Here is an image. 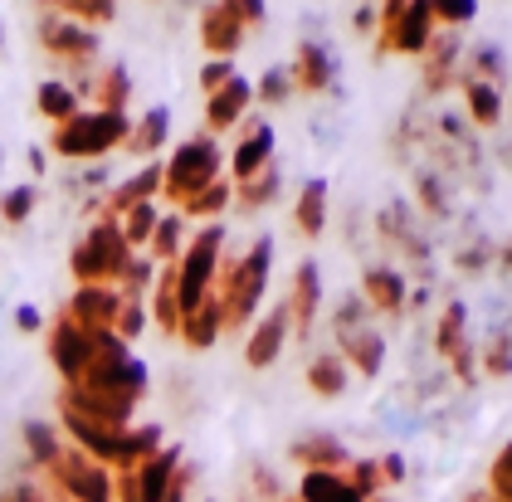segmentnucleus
I'll use <instances>...</instances> for the list:
<instances>
[{"label": "nucleus", "mask_w": 512, "mask_h": 502, "mask_svg": "<svg viewBox=\"0 0 512 502\" xmlns=\"http://www.w3.org/2000/svg\"><path fill=\"white\" fill-rule=\"evenodd\" d=\"M147 249H152V264H176L181 259V249H186V220L181 215H161L152 239H147Z\"/></svg>", "instance_id": "obj_32"}, {"label": "nucleus", "mask_w": 512, "mask_h": 502, "mask_svg": "<svg viewBox=\"0 0 512 502\" xmlns=\"http://www.w3.org/2000/svg\"><path fill=\"white\" fill-rule=\"evenodd\" d=\"M235 152L225 156V171H230V186L239 181H254V176H264L269 166H278L274 152H278V132L269 117H249V122H239L235 127Z\"/></svg>", "instance_id": "obj_10"}, {"label": "nucleus", "mask_w": 512, "mask_h": 502, "mask_svg": "<svg viewBox=\"0 0 512 502\" xmlns=\"http://www.w3.org/2000/svg\"><path fill=\"white\" fill-rule=\"evenodd\" d=\"M176 337H181L191 351H210L220 337H225V312H220V303H215V293H210L196 312L181 317V332H176Z\"/></svg>", "instance_id": "obj_22"}, {"label": "nucleus", "mask_w": 512, "mask_h": 502, "mask_svg": "<svg viewBox=\"0 0 512 502\" xmlns=\"http://www.w3.org/2000/svg\"><path fill=\"white\" fill-rule=\"evenodd\" d=\"M230 200H235V186H230V176H220L215 186H205L200 195H191L176 215H181V220H210V225H220V215L230 210Z\"/></svg>", "instance_id": "obj_28"}, {"label": "nucleus", "mask_w": 512, "mask_h": 502, "mask_svg": "<svg viewBox=\"0 0 512 502\" xmlns=\"http://www.w3.org/2000/svg\"><path fill=\"white\" fill-rule=\"evenodd\" d=\"M434 356L444 366V376H454L464 390L478 386V342H473V322L469 308L459 298H449L439 308V322H434Z\"/></svg>", "instance_id": "obj_6"}, {"label": "nucleus", "mask_w": 512, "mask_h": 502, "mask_svg": "<svg viewBox=\"0 0 512 502\" xmlns=\"http://www.w3.org/2000/svg\"><path fill=\"white\" fill-rule=\"evenodd\" d=\"M376 468H381V488H400L405 483V454H381Z\"/></svg>", "instance_id": "obj_44"}, {"label": "nucleus", "mask_w": 512, "mask_h": 502, "mask_svg": "<svg viewBox=\"0 0 512 502\" xmlns=\"http://www.w3.org/2000/svg\"><path fill=\"white\" fill-rule=\"evenodd\" d=\"M498 269L512 273V239H508V244H498Z\"/></svg>", "instance_id": "obj_48"}, {"label": "nucleus", "mask_w": 512, "mask_h": 502, "mask_svg": "<svg viewBox=\"0 0 512 502\" xmlns=\"http://www.w3.org/2000/svg\"><path fill=\"white\" fill-rule=\"evenodd\" d=\"M293 342V322H288V308H283V298H278L269 312H259L254 317V327L244 332V366L249 371H269L278 356L288 351Z\"/></svg>", "instance_id": "obj_14"}, {"label": "nucleus", "mask_w": 512, "mask_h": 502, "mask_svg": "<svg viewBox=\"0 0 512 502\" xmlns=\"http://www.w3.org/2000/svg\"><path fill=\"white\" fill-rule=\"evenodd\" d=\"M371 230H376V239H381V249H386V254L405 259V269L430 283L434 244L420 234V225H415V215H410V205H405V200L381 205V215H376V225H371ZM410 273H405V278H410Z\"/></svg>", "instance_id": "obj_8"}, {"label": "nucleus", "mask_w": 512, "mask_h": 502, "mask_svg": "<svg viewBox=\"0 0 512 502\" xmlns=\"http://www.w3.org/2000/svg\"><path fill=\"white\" fill-rule=\"evenodd\" d=\"M176 464H181V449H176V444H171V449L161 444L152 459L132 464V468H137V488H142V502H161V493H166V483H171Z\"/></svg>", "instance_id": "obj_26"}, {"label": "nucleus", "mask_w": 512, "mask_h": 502, "mask_svg": "<svg viewBox=\"0 0 512 502\" xmlns=\"http://www.w3.org/2000/svg\"><path fill=\"white\" fill-rule=\"evenodd\" d=\"M64 483L79 502H113V478L103 473L98 464H74L64 468Z\"/></svg>", "instance_id": "obj_30"}, {"label": "nucleus", "mask_w": 512, "mask_h": 502, "mask_svg": "<svg viewBox=\"0 0 512 502\" xmlns=\"http://www.w3.org/2000/svg\"><path fill=\"white\" fill-rule=\"evenodd\" d=\"M166 137H171V113H166V108H152V113L127 132V147L137 156H157L161 147H166Z\"/></svg>", "instance_id": "obj_33"}, {"label": "nucleus", "mask_w": 512, "mask_h": 502, "mask_svg": "<svg viewBox=\"0 0 512 502\" xmlns=\"http://www.w3.org/2000/svg\"><path fill=\"white\" fill-rule=\"evenodd\" d=\"M127 259H132V249H127V239H122L118 225H98V230L83 239L79 254H74V269H79L83 283L108 288V278H122Z\"/></svg>", "instance_id": "obj_11"}, {"label": "nucleus", "mask_w": 512, "mask_h": 502, "mask_svg": "<svg viewBox=\"0 0 512 502\" xmlns=\"http://www.w3.org/2000/svg\"><path fill=\"white\" fill-rule=\"evenodd\" d=\"M113 327H118V342L137 337V332L147 327V308H142V303H122V312H118V322H113Z\"/></svg>", "instance_id": "obj_43"}, {"label": "nucleus", "mask_w": 512, "mask_h": 502, "mask_svg": "<svg viewBox=\"0 0 512 502\" xmlns=\"http://www.w3.org/2000/svg\"><path fill=\"white\" fill-rule=\"evenodd\" d=\"M459 502H488V493H483V488H469V493H464Z\"/></svg>", "instance_id": "obj_50"}, {"label": "nucleus", "mask_w": 512, "mask_h": 502, "mask_svg": "<svg viewBox=\"0 0 512 502\" xmlns=\"http://www.w3.org/2000/svg\"><path fill=\"white\" fill-rule=\"evenodd\" d=\"M298 502H361L356 488L342 473H303L298 478Z\"/></svg>", "instance_id": "obj_29"}, {"label": "nucleus", "mask_w": 512, "mask_h": 502, "mask_svg": "<svg viewBox=\"0 0 512 502\" xmlns=\"http://www.w3.org/2000/svg\"><path fill=\"white\" fill-rule=\"evenodd\" d=\"M157 220H161L157 205H132V210L122 215V225H118L122 239H127V249H132V244H147L152 230H157Z\"/></svg>", "instance_id": "obj_35"}, {"label": "nucleus", "mask_w": 512, "mask_h": 502, "mask_svg": "<svg viewBox=\"0 0 512 502\" xmlns=\"http://www.w3.org/2000/svg\"><path fill=\"white\" fill-rule=\"evenodd\" d=\"M283 308H288V322H293V337L298 342H308L317 327V317H322V273H317L313 259H303L293 278H288V293H283Z\"/></svg>", "instance_id": "obj_16"}, {"label": "nucleus", "mask_w": 512, "mask_h": 502, "mask_svg": "<svg viewBox=\"0 0 512 502\" xmlns=\"http://www.w3.org/2000/svg\"><path fill=\"white\" fill-rule=\"evenodd\" d=\"M332 186H327V176H308L303 181V191L293 200V225L303 230V239H322L327 234V215H332Z\"/></svg>", "instance_id": "obj_20"}, {"label": "nucleus", "mask_w": 512, "mask_h": 502, "mask_svg": "<svg viewBox=\"0 0 512 502\" xmlns=\"http://www.w3.org/2000/svg\"><path fill=\"white\" fill-rule=\"evenodd\" d=\"M342 478L356 488V498L361 502H371L376 493H381V468H376V459H356L352 454V464L342 468Z\"/></svg>", "instance_id": "obj_37"}, {"label": "nucleus", "mask_w": 512, "mask_h": 502, "mask_svg": "<svg viewBox=\"0 0 512 502\" xmlns=\"http://www.w3.org/2000/svg\"><path fill=\"white\" fill-rule=\"evenodd\" d=\"M283 69L293 78V93H332L337 74H342V64H337V54H332L327 39H298L293 44V59Z\"/></svg>", "instance_id": "obj_13"}, {"label": "nucleus", "mask_w": 512, "mask_h": 502, "mask_svg": "<svg viewBox=\"0 0 512 502\" xmlns=\"http://www.w3.org/2000/svg\"><path fill=\"white\" fill-rule=\"evenodd\" d=\"M283 502H298V498H283Z\"/></svg>", "instance_id": "obj_51"}, {"label": "nucleus", "mask_w": 512, "mask_h": 502, "mask_svg": "<svg viewBox=\"0 0 512 502\" xmlns=\"http://www.w3.org/2000/svg\"><path fill=\"white\" fill-rule=\"evenodd\" d=\"M288 459L303 468V473H342V468L352 464V449H347V439L332 434V429H303V434L288 444Z\"/></svg>", "instance_id": "obj_17"}, {"label": "nucleus", "mask_w": 512, "mask_h": 502, "mask_svg": "<svg viewBox=\"0 0 512 502\" xmlns=\"http://www.w3.org/2000/svg\"><path fill=\"white\" fill-rule=\"evenodd\" d=\"M327 327H332V351L347 361V371L352 376H366V381H376L381 371H386V332L371 322V312L366 303L352 293H342L332 312H327Z\"/></svg>", "instance_id": "obj_2"}, {"label": "nucleus", "mask_w": 512, "mask_h": 502, "mask_svg": "<svg viewBox=\"0 0 512 502\" xmlns=\"http://www.w3.org/2000/svg\"><path fill=\"white\" fill-rule=\"evenodd\" d=\"M25 210H30V191H15L5 200V215H25Z\"/></svg>", "instance_id": "obj_47"}, {"label": "nucleus", "mask_w": 512, "mask_h": 502, "mask_svg": "<svg viewBox=\"0 0 512 502\" xmlns=\"http://www.w3.org/2000/svg\"><path fill=\"white\" fill-rule=\"evenodd\" d=\"M254 108V78H230L220 93L205 98V137H220V132H235L239 122Z\"/></svg>", "instance_id": "obj_18"}, {"label": "nucleus", "mask_w": 512, "mask_h": 502, "mask_svg": "<svg viewBox=\"0 0 512 502\" xmlns=\"http://www.w3.org/2000/svg\"><path fill=\"white\" fill-rule=\"evenodd\" d=\"M454 88L464 93V122H469L473 132H493V127H503V117H508V98H503V88L478 83V78H459Z\"/></svg>", "instance_id": "obj_19"}, {"label": "nucleus", "mask_w": 512, "mask_h": 502, "mask_svg": "<svg viewBox=\"0 0 512 502\" xmlns=\"http://www.w3.org/2000/svg\"><path fill=\"white\" fill-rule=\"evenodd\" d=\"M293 98V78L283 64H269L264 74L254 78V103H264V108H283Z\"/></svg>", "instance_id": "obj_34"}, {"label": "nucleus", "mask_w": 512, "mask_h": 502, "mask_svg": "<svg viewBox=\"0 0 512 502\" xmlns=\"http://www.w3.org/2000/svg\"><path fill=\"white\" fill-rule=\"evenodd\" d=\"M127 132H132V122L122 113H74L54 142L64 156H103L118 142H127Z\"/></svg>", "instance_id": "obj_9"}, {"label": "nucleus", "mask_w": 512, "mask_h": 502, "mask_svg": "<svg viewBox=\"0 0 512 502\" xmlns=\"http://www.w3.org/2000/svg\"><path fill=\"white\" fill-rule=\"evenodd\" d=\"M40 108L49 117H64V122H69V117H74V93H69V88H59V83H44L40 88Z\"/></svg>", "instance_id": "obj_40"}, {"label": "nucleus", "mask_w": 512, "mask_h": 502, "mask_svg": "<svg viewBox=\"0 0 512 502\" xmlns=\"http://www.w3.org/2000/svg\"><path fill=\"white\" fill-rule=\"evenodd\" d=\"M303 381H308V390H313L317 400H342L347 386H352V371H347V361H342L337 351L327 347V351H313Z\"/></svg>", "instance_id": "obj_21"}, {"label": "nucleus", "mask_w": 512, "mask_h": 502, "mask_svg": "<svg viewBox=\"0 0 512 502\" xmlns=\"http://www.w3.org/2000/svg\"><path fill=\"white\" fill-rule=\"evenodd\" d=\"M269 278H274V239L269 234H259L244 254H235V249L220 254L215 303L225 312V332H249L254 327V312L264 308Z\"/></svg>", "instance_id": "obj_1"}, {"label": "nucleus", "mask_w": 512, "mask_h": 502, "mask_svg": "<svg viewBox=\"0 0 512 502\" xmlns=\"http://www.w3.org/2000/svg\"><path fill=\"white\" fill-rule=\"evenodd\" d=\"M356 298L366 303V312H381L386 322H400L405 317V298H410V278L395 264H361Z\"/></svg>", "instance_id": "obj_15"}, {"label": "nucleus", "mask_w": 512, "mask_h": 502, "mask_svg": "<svg viewBox=\"0 0 512 502\" xmlns=\"http://www.w3.org/2000/svg\"><path fill=\"white\" fill-rule=\"evenodd\" d=\"M249 478H254V498L249 502H283V488H278V473L269 464H249Z\"/></svg>", "instance_id": "obj_38"}, {"label": "nucleus", "mask_w": 512, "mask_h": 502, "mask_svg": "<svg viewBox=\"0 0 512 502\" xmlns=\"http://www.w3.org/2000/svg\"><path fill=\"white\" fill-rule=\"evenodd\" d=\"M225 239H230L225 225H205L200 234L186 239V249H181V259H176V303H181V317L196 312L200 303L215 293V273H220Z\"/></svg>", "instance_id": "obj_4"}, {"label": "nucleus", "mask_w": 512, "mask_h": 502, "mask_svg": "<svg viewBox=\"0 0 512 502\" xmlns=\"http://www.w3.org/2000/svg\"><path fill=\"white\" fill-rule=\"evenodd\" d=\"M269 20V10L259 0H220L200 10V44L210 59H235L244 49L249 30H259Z\"/></svg>", "instance_id": "obj_7"}, {"label": "nucleus", "mask_w": 512, "mask_h": 502, "mask_svg": "<svg viewBox=\"0 0 512 502\" xmlns=\"http://www.w3.org/2000/svg\"><path fill=\"white\" fill-rule=\"evenodd\" d=\"M352 30L356 35H376V10H366V5L352 10Z\"/></svg>", "instance_id": "obj_46"}, {"label": "nucleus", "mask_w": 512, "mask_h": 502, "mask_svg": "<svg viewBox=\"0 0 512 502\" xmlns=\"http://www.w3.org/2000/svg\"><path fill=\"white\" fill-rule=\"evenodd\" d=\"M230 78H239L235 59H205V69H200V88H205V98H210V93H220Z\"/></svg>", "instance_id": "obj_39"}, {"label": "nucleus", "mask_w": 512, "mask_h": 502, "mask_svg": "<svg viewBox=\"0 0 512 502\" xmlns=\"http://www.w3.org/2000/svg\"><path fill=\"white\" fill-rule=\"evenodd\" d=\"M459 78H478V83H493V88H508V54H503V44H493V39H483V44H469L464 49V69Z\"/></svg>", "instance_id": "obj_23"}, {"label": "nucleus", "mask_w": 512, "mask_h": 502, "mask_svg": "<svg viewBox=\"0 0 512 502\" xmlns=\"http://www.w3.org/2000/svg\"><path fill=\"white\" fill-rule=\"evenodd\" d=\"M278 191H283V171L278 166H269L264 176H254V181H239L235 186V200H230V210H239V215H264L269 205L278 200Z\"/></svg>", "instance_id": "obj_25"}, {"label": "nucleus", "mask_w": 512, "mask_h": 502, "mask_svg": "<svg viewBox=\"0 0 512 502\" xmlns=\"http://www.w3.org/2000/svg\"><path fill=\"white\" fill-rule=\"evenodd\" d=\"M239 502H249V498H239Z\"/></svg>", "instance_id": "obj_52"}, {"label": "nucleus", "mask_w": 512, "mask_h": 502, "mask_svg": "<svg viewBox=\"0 0 512 502\" xmlns=\"http://www.w3.org/2000/svg\"><path fill=\"white\" fill-rule=\"evenodd\" d=\"M220 176H225V152H220V142L205 137V132H196V137H186L176 152L161 161V195L181 210L191 195H200L205 186H215Z\"/></svg>", "instance_id": "obj_3"}, {"label": "nucleus", "mask_w": 512, "mask_h": 502, "mask_svg": "<svg viewBox=\"0 0 512 502\" xmlns=\"http://www.w3.org/2000/svg\"><path fill=\"white\" fill-rule=\"evenodd\" d=\"M488 502H512V439L493 454V468H488Z\"/></svg>", "instance_id": "obj_36"}, {"label": "nucleus", "mask_w": 512, "mask_h": 502, "mask_svg": "<svg viewBox=\"0 0 512 502\" xmlns=\"http://www.w3.org/2000/svg\"><path fill=\"white\" fill-rule=\"evenodd\" d=\"M498 166H503V171H512V142H503V147H498Z\"/></svg>", "instance_id": "obj_49"}, {"label": "nucleus", "mask_w": 512, "mask_h": 502, "mask_svg": "<svg viewBox=\"0 0 512 502\" xmlns=\"http://www.w3.org/2000/svg\"><path fill=\"white\" fill-rule=\"evenodd\" d=\"M191 488H196V464H176V473H171V483H166L161 502H186L191 498Z\"/></svg>", "instance_id": "obj_42"}, {"label": "nucleus", "mask_w": 512, "mask_h": 502, "mask_svg": "<svg viewBox=\"0 0 512 502\" xmlns=\"http://www.w3.org/2000/svg\"><path fill=\"white\" fill-rule=\"evenodd\" d=\"M478 376L483 381H508L512 376V332L498 327L483 347H478Z\"/></svg>", "instance_id": "obj_31"}, {"label": "nucleus", "mask_w": 512, "mask_h": 502, "mask_svg": "<svg viewBox=\"0 0 512 502\" xmlns=\"http://www.w3.org/2000/svg\"><path fill=\"white\" fill-rule=\"evenodd\" d=\"M30 444H35L40 459H54V439H49V429L44 425H30Z\"/></svg>", "instance_id": "obj_45"}, {"label": "nucleus", "mask_w": 512, "mask_h": 502, "mask_svg": "<svg viewBox=\"0 0 512 502\" xmlns=\"http://www.w3.org/2000/svg\"><path fill=\"white\" fill-rule=\"evenodd\" d=\"M434 39V15L430 0H391L381 15H376V54L381 59H420L425 44Z\"/></svg>", "instance_id": "obj_5"}, {"label": "nucleus", "mask_w": 512, "mask_h": 502, "mask_svg": "<svg viewBox=\"0 0 512 502\" xmlns=\"http://www.w3.org/2000/svg\"><path fill=\"white\" fill-rule=\"evenodd\" d=\"M449 264H454V273H464V278H478V273H488L493 264H498V244H493L488 234L469 230L464 234V244L449 254Z\"/></svg>", "instance_id": "obj_27"}, {"label": "nucleus", "mask_w": 512, "mask_h": 502, "mask_svg": "<svg viewBox=\"0 0 512 502\" xmlns=\"http://www.w3.org/2000/svg\"><path fill=\"white\" fill-rule=\"evenodd\" d=\"M415 195H420V210L430 220H454V181L434 166H420L415 171Z\"/></svg>", "instance_id": "obj_24"}, {"label": "nucleus", "mask_w": 512, "mask_h": 502, "mask_svg": "<svg viewBox=\"0 0 512 502\" xmlns=\"http://www.w3.org/2000/svg\"><path fill=\"white\" fill-rule=\"evenodd\" d=\"M430 15H434V30H464L478 10H473V5H444V0H439V5H430Z\"/></svg>", "instance_id": "obj_41"}, {"label": "nucleus", "mask_w": 512, "mask_h": 502, "mask_svg": "<svg viewBox=\"0 0 512 502\" xmlns=\"http://www.w3.org/2000/svg\"><path fill=\"white\" fill-rule=\"evenodd\" d=\"M464 35L459 30H434V39L420 54V88L425 98H444L454 83H459V69H464Z\"/></svg>", "instance_id": "obj_12"}]
</instances>
